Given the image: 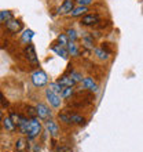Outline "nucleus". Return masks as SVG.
<instances>
[{
  "instance_id": "12",
  "label": "nucleus",
  "mask_w": 143,
  "mask_h": 152,
  "mask_svg": "<svg viewBox=\"0 0 143 152\" xmlns=\"http://www.w3.org/2000/svg\"><path fill=\"white\" fill-rule=\"evenodd\" d=\"M46 129H47V132L52 137H56L58 133H59V126H58V123H56L55 120H52V119H48L46 122Z\"/></svg>"
},
{
  "instance_id": "3",
  "label": "nucleus",
  "mask_w": 143,
  "mask_h": 152,
  "mask_svg": "<svg viewBox=\"0 0 143 152\" xmlns=\"http://www.w3.org/2000/svg\"><path fill=\"white\" fill-rule=\"evenodd\" d=\"M24 54H25V58L28 60V62L32 66H39V57L36 54V48L32 43L26 44V47L24 50Z\"/></svg>"
},
{
  "instance_id": "1",
  "label": "nucleus",
  "mask_w": 143,
  "mask_h": 152,
  "mask_svg": "<svg viewBox=\"0 0 143 152\" xmlns=\"http://www.w3.org/2000/svg\"><path fill=\"white\" fill-rule=\"evenodd\" d=\"M61 122H64L66 124H84L85 123V118L79 113H72V112H68V111H65V112L59 113L58 115Z\"/></svg>"
},
{
  "instance_id": "9",
  "label": "nucleus",
  "mask_w": 143,
  "mask_h": 152,
  "mask_svg": "<svg viewBox=\"0 0 143 152\" xmlns=\"http://www.w3.org/2000/svg\"><path fill=\"white\" fill-rule=\"evenodd\" d=\"M83 87L85 88V90H88V91H92V93H98V84H96V82L94 80V77H91V76H87V77H84L83 79Z\"/></svg>"
},
{
  "instance_id": "29",
  "label": "nucleus",
  "mask_w": 143,
  "mask_h": 152,
  "mask_svg": "<svg viewBox=\"0 0 143 152\" xmlns=\"http://www.w3.org/2000/svg\"><path fill=\"white\" fill-rule=\"evenodd\" d=\"M0 104L3 105V107H8V101L4 98V96H3V93L0 91Z\"/></svg>"
},
{
  "instance_id": "31",
  "label": "nucleus",
  "mask_w": 143,
  "mask_h": 152,
  "mask_svg": "<svg viewBox=\"0 0 143 152\" xmlns=\"http://www.w3.org/2000/svg\"><path fill=\"white\" fill-rule=\"evenodd\" d=\"M1 118H3V113H1V111H0V119H1Z\"/></svg>"
},
{
  "instance_id": "16",
  "label": "nucleus",
  "mask_w": 143,
  "mask_h": 152,
  "mask_svg": "<svg viewBox=\"0 0 143 152\" xmlns=\"http://www.w3.org/2000/svg\"><path fill=\"white\" fill-rule=\"evenodd\" d=\"M92 51H94V54H95V57L98 58V60H100V61H107L109 60V56H110V54H109L106 50H103L102 47H95Z\"/></svg>"
},
{
  "instance_id": "27",
  "label": "nucleus",
  "mask_w": 143,
  "mask_h": 152,
  "mask_svg": "<svg viewBox=\"0 0 143 152\" xmlns=\"http://www.w3.org/2000/svg\"><path fill=\"white\" fill-rule=\"evenodd\" d=\"M74 1L79 4V6H90L94 0H74Z\"/></svg>"
},
{
  "instance_id": "10",
  "label": "nucleus",
  "mask_w": 143,
  "mask_h": 152,
  "mask_svg": "<svg viewBox=\"0 0 143 152\" xmlns=\"http://www.w3.org/2000/svg\"><path fill=\"white\" fill-rule=\"evenodd\" d=\"M6 28H7V31H10V32L17 33V32H20V31H22L24 25H22V22H21L20 20L12 18V20H10L7 24H6Z\"/></svg>"
},
{
  "instance_id": "28",
  "label": "nucleus",
  "mask_w": 143,
  "mask_h": 152,
  "mask_svg": "<svg viewBox=\"0 0 143 152\" xmlns=\"http://www.w3.org/2000/svg\"><path fill=\"white\" fill-rule=\"evenodd\" d=\"M10 118H11V120H12V122H14V123H15V124H18V122H20V118H21V116L18 115V113H14V112H11V113H10Z\"/></svg>"
},
{
  "instance_id": "2",
  "label": "nucleus",
  "mask_w": 143,
  "mask_h": 152,
  "mask_svg": "<svg viewBox=\"0 0 143 152\" xmlns=\"http://www.w3.org/2000/svg\"><path fill=\"white\" fill-rule=\"evenodd\" d=\"M30 80H32L35 87H44L48 83V76L43 69H36L30 76Z\"/></svg>"
},
{
  "instance_id": "25",
  "label": "nucleus",
  "mask_w": 143,
  "mask_h": 152,
  "mask_svg": "<svg viewBox=\"0 0 143 152\" xmlns=\"http://www.w3.org/2000/svg\"><path fill=\"white\" fill-rule=\"evenodd\" d=\"M66 36H68V39L70 40V42H76L77 37H79V35H77V32H76L74 29H68V31H66Z\"/></svg>"
},
{
  "instance_id": "26",
  "label": "nucleus",
  "mask_w": 143,
  "mask_h": 152,
  "mask_svg": "<svg viewBox=\"0 0 143 152\" xmlns=\"http://www.w3.org/2000/svg\"><path fill=\"white\" fill-rule=\"evenodd\" d=\"M56 40H58V44L64 46V47H66V46H68V43H69V39H68V36H66V33H62V35H59Z\"/></svg>"
},
{
  "instance_id": "8",
  "label": "nucleus",
  "mask_w": 143,
  "mask_h": 152,
  "mask_svg": "<svg viewBox=\"0 0 143 152\" xmlns=\"http://www.w3.org/2000/svg\"><path fill=\"white\" fill-rule=\"evenodd\" d=\"M73 8H74V0H64V3L61 4V7L58 8V15L70 14Z\"/></svg>"
},
{
  "instance_id": "18",
  "label": "nucleus",
  "mask_w": 143,
  "mask_h": 152,
  "mask_svg": "<svg viewBox=\"0 0 143 152\" xmlns=\"http://www.w3.org/2000/svg\"><path fill=\"white\" fill-rule=\"evenodd\" d=\"M95 37L92 36V35H85V36L83 37V46L85 48H88V50H94L95 48Z\"/></svg>"
},
{
  "instance_id": "20",
  "label": "nucleus",
  "mask_w": 143,
  "mask_h": 152,
  "mask_svg": "<svg viewBox=\"0 0 143 152\" xmlns=\"http://www.w3.org/2000/svg\"><path fill=\"white\" fill-rule=\"evenodd\" d=\"M12 12L10 10H3L0 11V25H6L10 20H12Z\"/></svg>"
},
{
  "instance_id": "30",
  "label": "nucleus",
  "mask_w": 143,
  "mask_h": 152,
  "mask_svg": "<svg viewBox=\"0 0 143 152\" xmlns=\"http://www.w3.org/2000/svg\"><path fill=\"white\" fill-rule=\"evenodd\" d=\"M24 142H25V141L22 140V138H21V140H18V142H17V148L20 149V151L24 148Z\"/></svg>"
},
{
  "instance_id": "7",
  "label": "nucleus",
  "mask_w": 143,
  "mask_h": 152,
  "mask_svg": "<svg viewBox=\"0 0 143 152\" xmlns=\"http://www.w3.org/2000/svg\"><path fill=\"white\" fill-rule=\"evenodd\" d=\"M36 115L39 116V119L41 120H48L51 119V109L48 108L44 102H39L36 105Z\"/></svg>"
},
{
  "instance_id": "14",
  "label": "nucleus",
  "mask_w": 143,
  "mask_h": 152,
  "mask_svg": "<svg viewBox=\"0 0 143 152\" xmlns=\"http://www.w3.org/2000/svg\"><path fill=\"white\" fill-rule=\"evenodd\" d=\"M29 123H30V120H29L28 118L21 116V118H20V122H18V124H17V127L20 129V132L22 133V134H28Z\"/></svg>"
},
{
  "instance_id": "17",
  "label": "nucleus",
  "mask_w": 143,
  "mask_h": 152,
  "mask_svg": "<svg viewBox=\"0 0 143 152\" xmlns=\"http://www.w3.org/2000/svg\"><path fill=\"white\" fill-rule=\"evenodd\" d=\"M33 36H35V32H33L32 29H25L24 32H22V35H21V42L24 44L32 43Z\"/></svg>"
},
{
  "instance_id": "5",
  "label": "nucleus",
  "mask_w": 143,
  "mask_h": 152,
  "mask_svg": "<svg viewBox=\"0 0 143 152\" xmlns=\"http://www.w3.org/2000/svg\"><path fill=\"white\" fill-rule=\"evenodd\" d=\"M40 133H41V123L39 122V119H36V118H32L30 119V123H29V130H28V138L29 140H33L36 138L37 136H40Z\"/></svg>"
},
{
  "instance_id": "15",
  "label": "nucleus",
  "mask_w": 143,
  "mask_h": 152,
  "mask_svg": "<svg viewBox=\"0 0 143 152\" xmlns=\"http://www.w3.org/2000/svg\"><path fill=\"white\" fill-rule=\"evenodd\" d=\"M88 11H90L88 6H77V7H74L73 10H72L69 15H72V17H83V15H85Z\"/></svg>"
},
{
  "instance_id": "21",
  "label": "nucleus",
  "mask_w": 143,
  "mask_h": 152,
  "mask_svg": "<svg viewBox=\"0 0 143 152\" xmlns=\"http://www.w3.org/2000/svg\"><path fill=\"white\" fill-rule=\"evenodd\" d=\"M3 127L6 129L7 132L12 133V132H14V130L17 129V124L12 122L10 116H7V118H4V119H3Z\"/></svg>"
},
{
  "instance_id": "24",
  "label": "nucleus",
  "mask_w": 143,
  "mask_h": 152,
  "mask_svg": "<svg viewBox=\"0 0 143 152\" xmlns=\"http://www.w3.org/2000/svg\"><path fill=\"white\" fill-rule=\"evenodd\" d=\"M48 88L50 90H52L54 93H58V94H61V91H62V86H61L58 82H52V83H50V86H48Z\"/></svg>"
},
{
  "instance_id": "23",
  "label": "nucleus",
  "mask_w": 143,
  "mask_h": 152,
  "mask_svg": "<svg viewBox=\"0 0 143 152\" xmlns=\"http://www.w3.org/2000/svg\"><path fill=\"white\" fill-rule=\"evenodd\" d=\"M72 94H73V87H64L62 88V91H61L62 100H66V98L72 97Z\"/></svg>"
},
{
  "instance_id": "32",
  "label": "nucleus",
  "mask_w": 143,
  "mask_h": 152,
  "mask_svg": "<svg viewBox=\"0 0 143 152\" xmlns=\"http://www.w3.org/2000/svg\"><path fill=\"white\" fill-rule=\"evenodd\" d=\"M20 152H21V151H20Z\"/></svg>"
},
{
  "instance_id": "6",
  "label": "nucleus",
  "mask_w": 143,
  "mask_h": 152,
  "mask_svg": "<svg viewBox=\"0 0 143 152\" xmlns=\"http://www.w3.org/2000/svg\"><path fill=\"white\" fill-rule=\"evenodd\" d=\"M100 22V15L99 14H85L81 17L80 25L81 26H95Z\"/></svg>"
},
{
  "instance_id": "11",
  "label": "nucleus",
  "mask_w": 143,
  "mask_h": 152,
  "mask_svg": "<svg viewBox=\"0 0 143 152\" xmlns=\"http://www.w3.org/2000/svg\"><path fill=\"white\" fill-rule=\"evenodd\" d=\"M51 51H54L56 56L62 57L64 60H68V58H69L68 48L64 47V46H61V44H58V43H54V44H52V46H51Z\"/></svg>"
},
{
  "instance_id": "13",
  "label": "nucleus",
  "mask_w": 143,
  "mask_h": 152,
  "mask_svg": "<svg viewBox=\"0 0 143 152\" xmlns=\"http://www.w3.org/2000/svg\"><path fill=\"white\" fill-rule=\"evenodd\" d=\"M56 82H58V83H59L62 87H74V86H76V82L72 79L69 75L61 76V77L56 80Z\"/></svg>"
},
{
  "instance_id": "4",
  "label": "nucleus",
  "mask_w": 143,
  "mask_h": 152,
  "mask_svg": "<svg viewBox=\"0 0 143 152\" xmlns=\"http://www.w3.org/2000/svg\"><path fill=\"white\" fill-rule=\"evenodd\" d=\"M46 98H47V101L50 102V105H51L52 108H55V109L61 108V105H62V97H61V94L54 93L52 90L47 88L46 90Z\"/></svg>"
},
{
  "instance_id": "19",
  "label": "nucleus",
  "mask_w": 143,
  "mask_h": 152,
  "mask_svg": "<svg viewBox=\"0 0 143 152\" xmlns=\"http://www.w3.org/2000/svg\"><path fill=\"white\" fill-rule=\"evenodd\" d=\"M66 48H68L69 56H72V57H79L80 48H79V46L76 44V42H70V40H69V43H68V46H66Z\"/></svg>"
},
{
  "instance_id": "22",
  "label": "nucleus",
  "mask_w": 143,
  "mask_h": 152,
  "mask_svg": "<svg viewBox=\"0 0 143 152\" xmlns=\"http://www.w3.org/2000/svg\"><path fill=\"white\" fill-rule=\"evenodd\" d=\"M69 76H70L72 79L74 80L76 84L80 83V82H83V79H84V77H83V73L79 72V71H72V72L69 73Z\"/></svg>"
}]
</instances>
